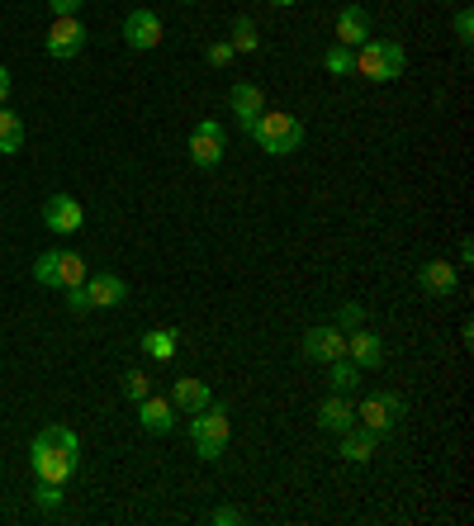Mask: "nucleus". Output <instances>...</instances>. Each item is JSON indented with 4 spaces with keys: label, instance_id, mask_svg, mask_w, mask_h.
<instances>
[{
    "label": "nucleus",
    "instance_id": "f257e3e1",
    "mask_svg": "<svg viewBox=\"0 0 474 526\" xmlns=\"http://www.w3.org/2000/svg\"><path fill=\"white\" fill-rule=\"evenodd\" d=\"M29 465H34V479H53V484H67L81 465V441H76L72 427H43L34 436V446H29Z\"/></svg>",
    "mask_w": 474,
    "mask_h": 526
},
{
    "label": "nucleus",
    "instance_id": "f03ea898",
    "mask_svg": "<svg viewBox=\"0 0 474 526\" xmlns=\"http://www.w3.org/2000/svg\"><path fill=\"white\" fill-rule=\"evenodd\" d=\"M403 67H408V53L394 38H365L356 53V72L370 81H394V76H403Z\"/></svg>",
    "mask_w": 474,
    "mask_h": 526
},
{
    "label": "nucleus",
    "instance_id": "7ed1b4c3",
    "mask_svg": "<svg viewBox=\"0 0 474 526\" xmlns=\"http://www.w3.org/2000/svg\"><path fill=\"white\" fill-rule=\"evenodd\" d=\"M252 138L261 143V152H271V157H290V152L304 147V124H299L294 114H266V109H261Z\"/></svg>",
    "mask_w": 474,
    "mask_h": 526
},
{
    "label": "nucleus",
    "instance_id": "20e7f679",
    "mask_svg": "<svg viewBox=\"0 0 474 526\" xmlns=\"http://www.w3.org/2000/svg\"><path fill=\"white\" fill-rule=\"evenodd\" d=\"M228 432H233V422H228V408H200L195 418H190V436H195V451H200V460H219L223 451H228Z\"/></svg>",
    "mask_w": 474,
    "mask_h": 526
},
{
    "label": "nucleus",
    "instance_id": "39448f33",
    "mask_svg": "<svg viewBox=\"0 0 474 526\" xmlns=\"http://www.w3.org/2000/svg\"><path fill=\"white\" fill-rule=\"evenodd\" d=\"M356 418H361V427H370V432H394L403 418H408V403L399 399V394H370V399L356 408Z\"/></svg>",
    "mask_w": 474,
    "mask_h": 526
},
{
    "label": "nucleus",
    "instance_id": "423d86ee",
    "mask_svg": "<svg viewBox=\"0 0 474 526\" xmlns=\"http://www.w3.org/2000/svg\"><path fill=\"white\" fill-rule=\"evenodd\" d=\"M223 147H228V138H223L219 119H200L195 133H190V162L204 166V171H214V166L223 162Z\"/></svg>",
    "mask_w": 474,
    "mask_h": 526
},
{
    "label": "nucleus",
    "instance_id": "0eeeda50",
    "mask_svg": "<svg viewBox=\"0 0 474 526\" xmlns=\"http://www.w3.org/2000/svg\"><path fill=\"white\" fill-rule=\"evenodd\" d=\"M86 38H91V34L81 29V19H76V15H57L43 48H48V57H81V53H86Z\"/></svg>",
    "mask_w": 474,
    "mask_h": 526
},
{
    "label": "nucleus",
    "instance_id": "6e6552de",
    "mask_svg": "<svg viewBox=\"0 0 474 526\" xmlns=\"http://www.w3.org/2000/svg\"><path fill=\"white\" fill-rule=\"evenodd\" d=\"M124 43L128 48H138V53H152V48L162 43V15H157V10H128Z\"/></svg>",
    "mask_w": 474,
    "mask_h": 526
},
{
    "label": "nucleus",
    "instance_id": "1a4fd4ad",
    "mask_svg": "<svg viewBox=\"0 0 474 526\" xmlns=\"http://www.w3.org/2000/svg\"><path fill=\"white\" fill-rule=\"evenodd\" d=\"M304 356H309V361H342V356H347V337H342V327H309V332H304Z\"/></svg>",
    "mask_w": 474,
    "mask_h": 526
},
{
    "label": "nucleus",
    "instance_id": "9d476101",
    "mask_svg": "<svg viewBox=\"0 0 474 526\" xmlns=\"http://www.w3.org/2000/svg\"><path fill=\"white\" fill-rule=\"evenodd\" d=\"M81 223H86V214H81V204L72 195H53V200L43 204V228L48 233L72 237V233H81Z\"/></svg>",
    "mask_w": 474,
    "mask_h": 526
},
{
    "label": "nucleus",
    "instance_id": "9b49d317",
    "mask_svg": "<svg viewBox=\"0 0 474 526\" xmlns=\"http://www.w3.org/2000/svg\"><path fill=\"white\" fill-rule=\"evenodd\" d=\"M228 105H233V114H237V128L252 138L256 119H261V109H266V95H261V86H252V81H237L233 95H228Z\"/></svg>",
    "mask_w": 474,
    "mask_h": 526
},
{
    "label": "nucleus",
    "instance_id": "f8f14e48",
    "mask_svg": "<svg viewBox=\"0 0 474 526\" xmlns=\"http://www.w3.org/2000/svg\"><path fill=\"white\" fill-rule=\"evenodd\" d=\"M81 290H86V299H91V309H119V304L128 299V285L119 280V275H86Z\"/></svg>",
    "mask_w": 474,
    "mask_h": 526
},
{
    "label": "nucleus",
    "instance_id": "ddd939ff",
    "mask_svg": "<svg viewBox=\"0 0 474 526\" xmlns=\"http://www.w3.org/2000/svg\"><path fill=\"white\" fill-rule=\"evenodd\" d=\"M138 422H143V432L166 436L171 427H176V403H171V399H152V394H147V399L138 403Z\"/></svg>",
    "mask_w": 474,
    "mask_h": 526
},
{
    "label": "nucleus",
    "instance_id": "4468645a",
    "mask_svg": "<svg viewBox=\"0 0 474 526\" xmlns=\"http://www.w3.org/2000/svg\"><path fill=\"white\" fill-rule=\"evenodd\" d=\"M318 427L323 432H347V427H356V408L347 403V394H328V399L318 403Z\"/></svg>",
    "mask_w": 474,
    "mask_h": 526
},
{
    "label": "nucleus",
    "instance_id": "2eb2a0df",
    "mask_svg": "<svg viewBox=\"0 0 474 526\" xmlns=\"http://www.w3.org/2000/svg\"><path fill=\"white\" fill-rule=\"evenodd\" d=\"M347 361H356L361 370H375V365L384 361V342L375 337V332H365V327H356L347 337Z\"/></svg>",
    "mask_w": 474,
    "mask_h": 526
},
{
    "label": "nucleus",
    "instance_id": "dca6fc26",
    "mask_svg": "<svg viewBox=\"0 0 474 526\" xmlns=\"http://www.w3.org/2000/svg\"><path fill=\"white\" fill-rule=\"evenodd\" d=\"M418 285L427 294L446 299V294H456V266H451V261H422V266H418Z\"/></svg>",
    "mask_w": 474,
    "mask_h": 526
},
{
    "label": "nucleus",
    "instance_id": "f3484780",
    "mask_svg": "<svg viewBox=\"0 0 474 526\" xmlns=\"http://www.w3.org/2000/svg\"><path fill=\"white\" fill-rule=\"evenodd\" d=\"M365 38H370V15H365L361 5H347V10L337 15V43H347V48H361Z\"/></svg>",
    "mask_w": 474,
    "mask_h": 526
},
{
    "label": "nucleus",
    "instance_id": "a211bd4d",
    "mask_svg": "<svg viewBox=\"0 0 474 526\" xmlns=\"http://www.w3.org/2000/svg\"><path fill=\"white\" fill-rule=\"evenodd\" d=\"M171 403H176L181 413H200V408L214 403V394H209V384L204 380H176L171 384Z\"/></svg>",
    "mask_w": 474,
    "mask_h": 526
},
{
    "label": "nucleus",
    "instance_id": "6ab92c4d",
    "mask_svg": "<svg viewBox=\"0 0 474 526\" xmlns=\"http://www.w3.org/2000/svg\"><path fill=\"white\" fill-rule=\"evenodd\" d=\"M375 446H380V432H370V427H347V432H342V455H347L351 465L370 460Z\"/></svg>",
    "mask_w": 474,
    "mask_h": 526
},
{
    "label": "nucleus",
    "instance_id": "aec40b11",
    "mask_svg": "<svg viewBox=\"0 0 474 526\" xmlns=\"http://www.w3.org/2000/svg\"><path fill=\"white\" fill-rule=\"evenodd\" d=\"M0 152H5V157L24 152V119H19L15 109H5V105H0Z\"/></svg>",
    "mask_w": 474,
    "mask_h": 526
},
{
    "label": "nucleus",
    "instance_id": "412c9836",
    "mask_svg": "<svg viewBox=\"0 0 474 526\" xmlns=\"http://www.w3.org/2000/svg\"><path fill=\"white\" fill-rule=\"evenodd\" d=\"M176 342H181V332L157 327V332H147V337H143V351L152 356V361H171V356H176Z\"/></svg>",
    "mask_w": 474,
    "mask_h": 526
},
{
    "label": "nucleus",
    "instance_id": "4be33fe9",
    "mask_svg": "<svg viewBox=\"0 0 474 526\" xmlns=\"http://www.w3.org/2000/svg\"><path fill=\"white\" fill-rule=\"evenodd\" d=\"M86 280V261L76 252H57V290H72Z\"/></svg>",
    "mask_w": 474,
    "mask_h": 526
},
{
    "label": "nucleus",
    "instance_id": "5701e85b",
    "mask_svg": "<svg viewBox=\"0 0 474 526\" xmlns=\"http://www.w3.org/2000/svg\"><path fill=\"white\" fill-rule=\"evenodd\" d=\"M328 370H332V394H351V389L361 384V365L347 361V356H342V361H328Z\"/></svg>",
    "mask_w": 474,
    "mask_h": 526
},
{
    "label": "nucleus",
    "instance_id": "b1692460",
    "mask_svg": "<svg viewBox=\"0 0 474 526\" xmlns=\"http://www.w3.org/2000/svg\"><path fill=\"white\" fill-rule=\"evenodd\" d=\"M323 67H328L332 76H347V72H356V48H347V43H337V48H328V53H323Z\"/></svg>",
    "mask_w": 474,
    "mask_h": 526
},
{
    "label": "nucleus",
    "instance_id": "393cba45",
    "mask_svg": "<svg viewBox=\"0 0 474 526\" xmlns=\"http://www.w3.org/2000/svg\"><path fill=\"white\" fill-rule=\"evenodd\" d=\"M233 48L237 53H256V48H261V34H256L252 19H237L233 24Z\"/></svg>",
    "mask_w": 474,
    "mask_h": 526
},
{
    "label": "nucleus",
    "instance_id": "a878e982",
    "mask_svg": "<svg viewBox=\"0 0 474 526\" xmlns=\"http://www.w3.org/2000/svg\"><path fill=\"white\" fill-rule=\"evenodd\" d=\"M124 394H128L133 403H143L147 394H152V380H147L143 370H128V375H124Z\"/></svg>",
    "mask_w": 474,
    "mask_h": 526
},
{
    "label": "nucleus",
    "instance_id": "bb28decb",
    "mask_svg": "<svg viewBox=\"0 0 474 526\" xmlns=\"http://www.w3.org/2000/svg\"><path fill=\"white\" fill-rule=\"evenodd\" d=\"M34 280H38V285H53V290H57V252L38 256V261H34Z\"/></svg>",
    "mask_w": 474,
    "mask_h": 526
},
{
    "label": "nucleus",
    "instance_id": "cd10ccee",
    "mask_svg": "<svg viewBox=\"0 0 474 526\" xmlns=\"http://www.w3.org/2000/svg\"><path fill=\"white\" fill-rule=\"evenodd\" d=\"M34 498H38V508H43V512H53L57 503H62V484H53V479H38Z\"/></svg>",
    "mask_w": 474,
    "mask_h": 526
},
{
    "label": "nucleus",
    "instance_id": "c85d7f7f",
    "mask_svg": "<svg viewBox=\"0 0 474 526\" xmlns=\"http://www.w3.org/2000/svg\"><path fill=\"white\" fill-rule=\"evenodd\" d=\"M456 43H460V48H470V43H474V10H470V5H460V10H456Z\"/></svg>",
    "mask_w": 474,
    "mask_h": 526
},
{
    "label": "nucleus",
    "instance_id": "c756f323",
    "mask_svg": "<svg viewBox=\"0 0 474 526\" xmlns=\"http://www.w3.org/2000/svg\"><path fill=\"white\" fill-rule=\"evenodd\" d=\"M204 57H209V67H228V62L237 57V48L233 43H209V53Z\"/></svg>",
    "mask_w": 474,
    "mask_h": 526
},
{
    "label": "nucleus",
    "instance_id": "7c9ffc66",
    "mask_svg": "<svg viewBox=\"0 0 474 526\" xmlns=\"http://www.w3.org/2000/svg\"><path fill=\"white\" fill-rule=\"evenodd\" d=\"M361 318H365L361 304H342V309H337V323H332V327H361Z\"/></svg>",
    "mask_w": 474,
    "mask_h": 526
},
{
    "label": "nucleus",
    "instance_id": "2f4dec72",
    "mask_svg": "<svg viewBox=\"0 0 474 526\" xmlns=\"http://www.w3.org/2000/svg\"><path fill=\"white\" fill-rule=\"evenodd\" d=\"M67 309H72L76 318H81V313H91V299H86V290H81V285H72V290H67Z\"/></svg>",
    "mask_w": 474,
    "mask_h": 526
},
{
    "label": "nucleus",
    "instance_id": "473e14b6",
    "mask_svg": "<svg viewBox=\"0 0 474 526\" xmlns=\"http://www.w3.org/2000/svg\"><path fill=\"white\" fill-rule=\"evenodd\" d=\"M209 522H214V526H237V522H242V512H237V508H214V512H209Z\"/></svg>",
    "mask_w": 474,
    "mask_h": 526
},
{
    "label": "nucleus",
    "instance_id": "72a5a7b5",
    "mask_svg": "<svg viewBox=\"0 0 474 526\" xmlns=\"http://www.w3.org/2000/svg\"><path fill=\"white\" fill-rule=\"evenodd\" d=\"M48 5H53V15H76L86 0H48Z\"/></svg>",
    "mask_w": 474,
    "mask_h": 526
},
{
    "label": "nucleus",
    "instance_id": "f704fd0d",
    "mask_svg": "<svg viewBox=\"0 0 474 526\" xmlns=\"http://www.w3.org/2000/svg\"><path fill=\"white\" fill-rule=\"evenodd\" d=\"M5 100H10V72L0 67V105H5Z\"/></svg>",
    "mask_w": 474,
    "mask_h": 526
},
{
    "label": "nucleus",
    "instance_id": "c9c22d12",
    "mask_svg": "<svg viewBox=\"0 0 474 526\" xmlns=\"http://www.w3.org/2000/svg\"><path fill=\"white\" fill-rule=\"evenodd\" d=\"M271 5H280V10H285V5H294V0H271Z\"/></svg>",
    "mask_w": 474,
    "mask_h": 526
}]
</instances>
